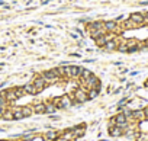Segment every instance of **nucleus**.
Listing matches in <instances>:
<instances>
[{
  "label": "nucleus",
  "instance_id": "obj_21",
  "mask_svg": "<svg viewBox=\"0 0 148 141\" xmlns=\"http://www.w3.org/2000/svg\"><path fill=\"white\" fill-rule=\"evenodd\" d=\"M57 138H58V132L57 131H48L45 134V140H48V141H55Z\"/></svg>",
  "mask_w": 148,
  "mask_h": 141
},
{
  "label": "nucleus",
  "instance_id": "obj_3",
  "mask_svg": "<svg viewBox=\"0 0 148 141\" xmlns=\"http://www.w3.org/2000/svg\"><path fill=\"white\" fill-rule=\"evenodd\" d=\"M73 99L76 103H84L89 100V96H87V92L84 89H76L73 93Z\"/></svg>",
  "mask_w": 148,
  "mask_h": 141
},
{
  "label": "nucleus",
  "instance_id": "obj_15",
  "mask_svg": "<svg viewBox=\"0 0 148 141\" xmlns=\"http://www.w3.org/2000/svg\"><path fill=\"white\" fill-rule=\"evenodd\" d=\"M23 89H25L26 95H38V90L35 89V86H34L32 83H26V85L23 86Z\"/></svg>",
  "mask_w": 148,
  "mask_h": 141
},
{
  "label": "nucleus",
  "instance_id": "obj_22",
  "mask_svg": "<svg viewBox=\"0 0 148 141\" xmlns=\"http://www.w3.org/2000/svg\"><path fill=\"white\" fill-rule=\"evenodd\" d=\"M61 138H64V140H67V141H71V140H74V134H73L71 129H67V131L62 132Z\"/></svg>",
  "mask_w": 148,
  "mask_h": 141
},
{
  "label": "nucleus",
  "instance_id": "obj_19",
  "mask_svg": "<svg viewBox=\"0 0 148 141\" xmlns=\"http://www.w3.org/2000/svg\"><path fill=\"white\" fill-rule=\"evenodd\" d=\"M22 113L25 118H29L31 115H34V109H32V105H28V106H22Z\"/></svg>",
  "mask_w": 148,
  "mask_h": 141
},
{
  "label": "nucleus",
  "instance_id": "obj_32",
  "mask_svg": "<svg viewBox=\"0 0 148 141\" xmlns=\"http://www.w3.org/2000/svg\"><path fill=\"white\" fill-rule=\"evenodd\" d=\"M144 86H145V87H148V79L145 80V83H144Z\"/></svg>",
  "mask_w": 148,
  "mask_h": 141
},
{
  "label": "nucleus",
  "instance_id": "obj_12",
  "mask_svg": "<svg viewBox=\"0 0 148 141\" xmlns=\"http://www.w3.org/2000/svg\"><path fill=\"white\" fill-rule=\"evenodd\" d=\"M105 34H108L106 29H105V26H103V28H99V29H92V31H90V36H92L93 39H96V38L105 35Z\"/></svg>",
  "mask_w": 148,
  "mask_h": 141
},
{
  "label": "nucleus",
  "instance_id": "obj_5",
  "mask_svg": "<svg viewBox=\"0 0 148 141\" xmlns=\"http://www.w3.org/2000/svg\"><path fill=\"white\" fill-rule=\"evenodd\" d=\"M129 19H131L132 22H135L136 25L144 26V13H141V12H134V13L129 15Z\"/></svg>",
  "mask_w": 148,
  "mask_h": 141
},
{
  "label": "nucleus",
  "instance_id": "obj_17",
  "mask_svg": "<svg viewBox=\"0 0 148 141\" xmlns=\"http://www.w3.org/2000/svg\"><path fill=\"white\" fill-rule=\"evenodd\" d=\"M57 106H55V103L54 102H48V103H45V113H54V112H57Z\"/></svg>",
  "mask_w": 148,
  "mask_h": 141
},
{
  "label": "nucleus",
  "instance_id": "obj_14",
  "mask_svg": "<svg viewBox=\"0 0 148 141\" xmlns=\"http://www.w3.org/2000/svg\"><path fill=\"white\" fill-rule=\"evenodd\" d=\"M121 28L125 31V29H135V28H139V25H136L135 22H132L131 19H128V21H125L122 25H121Z\"/></svg>",
  "mask_w": 148,
  "mask_h": 141
},
{
  "label": "nucleus",
  "instance_id": "obj_20",
  "mask_svg": "<svg viewBox=\"0 0 148 141\" xmlns=\"http://www.w3.org/2000/svg\"><path fill=\"white\" fill-rule=\"evenodd\" d=\"M13 90H15V95H16V98H18V99H21V98H23V96L26 95V92H25L23 86H18V87H13Z\"/></svg>",
  "mask_w": 148,
  "mask_h": 141
},
{
  "label": "nucleus",
  "instance_id": "obj_23",
  "mask_svg": "<svg viewBox=\"0 0 148 141\" xmlns=\"http://www.w3.org/2000/svg\"><path fill=\"white\" fill-rule=\"evenodd\" d=\"M97 95H99V89H89L87 90L89 99H95V98H97Z\"/></svg>",
  "mask_w": 148,
  "mask_h": 141
},
{
  "label": "nucleus",
  "instance_id": "obj_10",
  "mask_svg": "<svg viewBox=\"0 0 148 141\" xmlns=\"http://www.w3.org/2000/svg\"><path fill=\"white\" fill-rule=\"evenodd\" d=\"M109 134L112 137H121L123 134V128L118 127V125H113V127H109Z\"/></svg>",
  "mask_w": 148,
  "mask_h": 141
},
{
  "label": "nucleus",
  "instance_id": "obj_30",
  "mask_svg": "<svg viewBox=\"0 0 148 141\" xmlns=\"http://www.w3.org/2000/svg\"><path fill=\"white\" fill-rule=\"evenodd\" d=\"M5 111H6V109H5V106H0V118H2V116H3V113H5Z\"/></svg>",
  "mask_w": 148,
  "mask_h": 141
},
{
  "label": "nucleus",
  "instance_id": "obj_26",
  "mask_svg": "<svg viewBox=\"0 0 148 141\" xmlns=\"http://www.w3.org/2000/svg\"><path fill=\"white\" fill-rule=\"evenodd\" d=\"M119 52H128V45L125 44V41L123 42H121L119 45H118V48H116Z\"/></svg>",
  "mask_w": 148,
  "mask_h": 141
},
{
  "label": "nucleus",
  "instance_id": "obj_2",
  "mask_svg": "<svg viewBox=\"0 0 148 141\" xmlns=\"http://www.w3.org/2000/svg\"><path fill=\"white\" fill-rule=\"evenodd\" d=\"M105 29H106V32H109V34H122V28H121V25L116 22V21H108V22H105Z\"/></svg>",
  "mask_w": 148,
  "mask_h": 141
},
{
  "label": "nucleus",
  "instance_id": "obj_25",
  "mask_svg": "<svg viewBox=\"0 0 148 141\" xmlns=\"http://www.w3.org/2000/svg\"><path fill=\"white\" fill-rule=\"evenodd\" d=\"M103 25H105V22H92L90 26H89V29L90 31L92 29H99V28H103Z\"/></svg>",
  "mask_w": 148,
  "mask_h": 141
},
{
  "label": "nucleus",
  "instance_id": "obj_7",
  "mask_svg": "<svg viewBox=\"0 0 148 141\" xmlns=\"http://www.w3.org/2000/svg\"><path fill=\"white\" fill-rule=\"evenodd\" d=\"M2 95L5 96V99H6V102H8V103H13V102H16V100H18V98H16V95H15V90H13V89L5 90V92H2Z\"/></svg>",
  "mask_w": 148,
  "mask_h": 141
},
{
  "label": "nucleus",
  "instance_id": "obj_8",
  "mask_svg": "<svg viewBox=\"0 0 148 141\" xmlns=\"http://www.w3.org/2000/svg\"><path fill=\"white\" fill-rule=\"evenodd\" d=\"M92 74H93V73H92V70H89V68H83V70H82V73H80V77H79L80 83L84 85V83L92 77Z\"/></svg>",
  "mask_w": 148,
  "mask_h": 141
},
{
  "label": "nucleus",
  "instance_id": "obj_11",
  "mask_svg": "<svg viewBox=\"0 0 148 141\" xmlns=\"http://www.w3.org/2000/svg\"><path fill=\"white\" fill-rule=\"evenodd\" d=\"M118 45H119V42L113 38V39H109V41L103 45V48H105V50H108V51H113V50H116V48H118Z\"/></svg>",
  "mask_w": 148,
  "mask_h": 141
},
{
  "label": "nucleus",
  "instance_id": "obj_16",
  "mask_svg": "<svg viewBox=\"0 0 148 141\" xmlns=\"http://www.w3.org/2000/svg\"><path fill=\"white\" fill-rule=\"evenodd\" d=\"M131 118H134V119H136V121H142V119L145 118V112H144L142 109H139V111H132Z\"/></svg>",
  "mask_w": 148,
  "mask_h": 141
},
{
  "label": "nucleus",
  "instance_id": "obj_27",
  "mask_svg": "<svg viewBox=\"0 0 148 141\" xmlns=\"http://www.w3.org/2000/svg\"><path fill=\"white\" fill-rule=\"evenodd\" d=\"M2 118H3V119H8V121H12V119H13V112H12V109H10V111H5V113H3Z\"/></svg>",
  "mask_w": 148,
  "mask_h": 141
},
{
  "label": "nucleus",
  "instance_id": "obj_1",
  "mask_svg": "<svg viewBox=\"0 0 148 141\" xmlns=\"http://www.w3.org/2000/svg\"><path fill=\"white\" fill-rule=\"evenodd\" d=\"M41 76L44 77V80L48 83V82H55L61 77L60 74V68H52V70H47V72H42Z\"/></svg>",
  "mask_w": 148,
  "mask_h": 141
},
{
  "label": "nucleus",
  "instance_id": "obj_31",
  "mask_svg": "<svg viewBox=\"0 0 148 141\" xmlns=\"http://www.w3.org/2000/svg\"><path fill=\"white\" fill-rule=\"evenodd\" d=\"M142 44H144V48H147V50H148V39H145Z\"/></svg>",
  "mask_w": 148,
  "mask_h": 141
},
{
  "label": "nucleus",
  "instance_id": "obj_13",
  "mask_svg": "<svg viewBox=\"0 0 148 141\" xmlns=\"http://www.w3.org/2000/svg\"><path fill=\"white\" fill-rule=\"evenodd\" d=\"M32 109H34V113H45V103L42 102H38L35 105H32Z\"/></svg>",
  "mask_w": 148,
  "mask_h": 141
},
{
  "label": "nucleus",
  "instance_id": "obj_28",
  "mask_svg": "<svg viewBox=\"0 0 148 141\" xmlns=\"http://www.w3.org/2000/svg\"><path fill=\"white\" fill-rule=\"evenodd\" d=\"M8 105V102H6V99H5V96L0 93V106H6Z\"/></svg>",
  "mask_w": 148,
  "mask_h": 141
},
{
  "label": "nucleus",
  "instance_id": "obj_6",
  "mask_svg": "<svg viewBox=\"0 0 148 141\" xmlns=\"http://www.w3.org/2000/svg\"><path fill=\"white\" fill-rule=\"evenodd\" d=\"M115 124L118 125V127H121V128H126V125H128V118H126V115L122 112V113H118L116 116H115Z\"/></svg>",
  "mask_w": 148,
  "mask_h": 141
},
{
  "label": "nucleus",
  "instance_id": "obj_4",
  "mask_svg": "<svg viewBox=\"0 0 148 141\" xmlns=\"http://www.w3.org/2000/svg\"><path fill=\"white\" fill-rule=\"evenodd\" d=\"M31 83L35 86V89L38 90V93H41V92H42V90L47 87V85H48V83L44 80V77H42L41 74H39V76H36V77H35V79H34Z\"/></svg>",
  "mask_w": 148,
  "mask_h": 141
},
{
  "label": "nucleus",
  "instance_id": "obj_29",
  "mask_svg": "<svg viewBox=\"0 0 148 141\" xmlns=\"http://www.w3.org/2000/svg\"><path fill=\"white\" fill-rule=\"evenodd\" d=\"M144 23H147V25H148V12H145V13H144Z\"/></svg>",
  "mask_w": 148,
  "mask_h": 141
},
{
  "label": "nucleus",
  "instance_id": "obj_24",
  "mask_svg": "<svg viewBox=\"0 0 148 141\" xmlns=\"http://www.w3.org/2000/svg\"><path fill=\"white\" fill-rule=\"evenodd\" d=\"M125 44L128 45V50H129V48H132V47H136V45H139V42H138L136 39H134V38H131V39H126V41H125Z\"/></svg>",
  "mask_w": 148,
  "mask_h": 141
},
{
  "label": "nucleus",
  "instance_id": "obj_9",
  "mask_svg": "<svg viewBox=\"0 0 148 141\" xmlns=\"http://www.w3.org/2000/svg\"><path fill=\"white\" fill-rule=\"evenodd\" d=\"M71 131H73V134H74V138H80V137L84 135V132H86V125H77V127H74Z\"/></svg>",
  "mask_w": 148,
  "mask_h": 141
},
{
  "label": "nucleus",
  "instance_id": "obj_18",
  "mask_svg": "<svg viewBox=\"0 0 148 141\" xmlns=\"http://www.w3.org/2000/svg\"><path fill=\"white\" fill-rule=\"evenodd\" d=\"M12 112H13V119L15 121H19V119H23L25 118L23 113H22V108H13Z\"/></svg>",
  "mask_w": 148,
  "mask_h": 141
}]
</instances>
